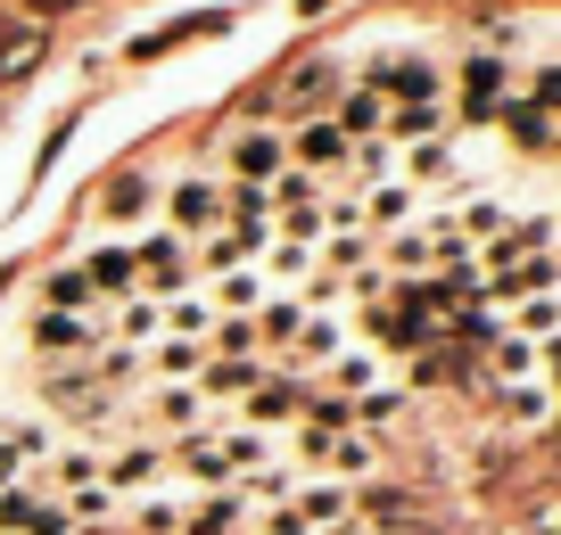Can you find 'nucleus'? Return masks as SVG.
<instances>
[{
	"instance_id": "aec40b11",
	"label": "nucleus",
	"mask_w": 561,
	"mask_h": 535,
	"mask_svg": "<svg viewBox=\"0 0 561 535\" xmlns=\"http://www.w3.org/2000/svg\"><path fill=\"white\" fill-rule=\"evenodd\" d=\"M34 9H75V0H34Z\"/></svg>"
},
{
	"instance_id": "f257e3e1",
	"label": "nucleus",
	"mask_w": 561,
	"mask_h": 535,
	"mask_svg": "<svg viewBox=\"0 0 561 535\" xmlns=\"http://www.w3.org/2000/svg\"><path fill=\"white\" fill-rule=\"evenodd\" d=\"M371 83H388L397 100H438V67H430V58H380Z\"/></svg>"
},
{
	"instance_id": "6e6552de",
	"label": "nucleus",
	"mask_w": 561,
	"mask_h": 535,
	"mask_svg": "<svg viewBox=\"0 0 561 535\" xmlns=\"http://www.w3.org/2000/svg\"><path fill=\"white\" fill-rule=\"evenodd\" d=\"M34 346H42V354H75V346H83V322H75V313H42Z\"/></svg>"
},
{
	"instance_id": "2eb2a0df",
	"label": "nucleus",
	"mask_w": 561,
	"mask_h": 535,
	"mask_svg": "<svg viewBox=\"0 0 561 535\" xmlns=\"http://www.w3.org/2000/svg\"><path fill=\"white\" fill-rule=\"evenodd\" d=\"M248 412H256V420H289V412H298V396H289V387H256Z\"/></svg>"
},
{
	"instance_id": "f8f14e48",
	"label": "nucleus",
	"mask_w": 561,
	"mask_h": 535,
	"mask_svg": "<svg viewBox=\"0 0 561 535\" xmlns=\"http://www.w3.org/2000/svg\"><path fill=\"white\" fill-rule=\"evenodd\" d=\"M198 404H207L198 387H174V396H158V412L174 420V429H198Z\"/></svg>"
},
{
	"instance_id": "412c9836",
	"label": "nucleus",
	"mask_w": 561,
	"mask_h": 535,
	"mask_svg": "<svg viewBox=\"0 0 561 535\" xmlns=\"http://www.w3.org/2000/svg\"><path fill=\"white\" fill-rule=\"evenodd\" d=\"M339 535H364V527H339Z\"/></svg>"
},
{
	"instance_id": "1a4fd4ad",
	"label": "nucleus",
	"mask_w": 561,
	"mask_h": 535,
	"mask_svg": "<svg viewBox=\"0 0 561 535\" xmlns=\"http://www.w3.org/2000/svg\"><path fill=\"white\" fill-rule=\"evenodd\" d=\"M240 173H248V182L280 173V140H273V132H248V140H240Z\"/></svg>"
},
{
	"instance_id": "dca6fc26",
	"label": "nucleus",
	"mask_w": 561,
	"mask_h": 535,
	"mask_svg": "<svg viewBox=\"0 0 561 535\" xmlns=\"http://www.w3.org/2000/svg\"><path fill=\"white\" fill-rule=\"evenodd\" d=\"M83 296H91V289H83V272H58V280H50V313H75Z\"/></svg>"
},
{
	"instance_id": "9d476101",
	"label": "nucleus",
	"mask_w": 561,
	"mask_h": 535,
	"mask_svg": "<svg viewBox=\"0 0 561 535\" xmlns=\"http://www.w3.org/2000/svg\"><path fill=\"white\" fill-rule=\"evenodd\" d=\"M380 124H388V107L371 100V91H355V100L339 107V132H380Z\"/></svg>"
},
{
	"instance_id": "423d86ee",
	"label": "nucleus",
	"mask_w": 561,
	"mask_h": 535,
	"mask_svg": "<svg viewBox=\"0 0 561 535\" xmlns=\"http://www.w3.org/2000/svg\"><path fill=\"white\" fill-rule=\"evenodd\" d=\"M174 214H182V231H207L215 214H224V198H215L207 182H182V190H174Z\"/></svg>"
},
{
	"instance_id": "a211bd4d",
	"label": "nucleus",
	"mask_w": 561,
	"mask_h": 535,
	"mask_svg": "<svg viewBox=\"0 0 561 535\" xmlns=\"http://www.w3.org/2000/svg\"><path fill=\"white\" fill-rule=\"evenodd\" d=\"M404 207H413L404 190H380V198H371V223H404Z\"/></svg>"
},
{
	"instance_id": "ddd939ff",
	"label": "nucleus",
	"mask_w": 561,
	"mask_h": 535,
	"mask_svg": "<svg viewBox=\"0 0 561 535\" xmlns=\"http://www.w3.org/2000/svg\"><path fill=\"white\" fill-rule=\"evenodd\" d=\"M289 346H298V354H339V329L331 322H298V338H289Z\"/></svg>"
},
{
	"instance_id": "39448f33",
	"label": "nucleus",
	"mask_w": 561,
	"mask_h": 535,
	"mask_svg": "<svg viewBox=\"0 0 561 535\" xmlns=\"http://www.w3.org/2000/svg\"><path fill=\"white\" fill-rule=\"evenodd\" d=\"M133 272H149L158 289H182V240H149V247L133 256Z\"/></svg>"
},
{
	"instance_id": "20e7f679",
	"label": "nucleus",
	"mask_w": 561,
	"mask_h": 535,
	"mask_svg": "<svg viewBox=\"0 0 561 535\" xmlns=\"http://www.w3.org/2000/svg\"><path fill=\"white\" fill-rule=\"evenodd\" d=\"M83 289H100V296H124V289H133V256H124V247H100V256L83 264Z\"/></svg>"
},
{
	"instance_id": "7ed1b4c3",
	"label": "nucleus",
	"mask_w": 561,
	"mask_h": 535,
	"mask_svg": "<svg viewBox=\"0 0 561 535\" xmlns=\"http://www.w3.org/2000/svg\"><path fill=\"white\" fill-rule=\"evenodd\" d=\"M462 83H471V116H495V107H504V58L479 50L471 67H462Z\"/></svg>"
},
{
	"instance_id": "0eeeda50",
	"label": "nucleus",
	"mask_w": 561,
	"mask_h": 535,
	"mask_svg": "<svg viewBox=\"0 0 561 535\" xmlns=\"http://www.w3.org/2000/svg\"><path fill=\"white\" fill-rule=\"evenodd\" d=\"M298 156H306V165H339V156H347V132H339V124H306Z\"/></svg>"
},
{
	"instance_id": "f3484780",
	"label": "nucleus",
	"mask_w": 561,
	"mask_h": 535,
	"mask_svg": "<svg viewBox=\"0 0 561 535\" xmlns=\"http://www.w3.org/2000/svg\"><path fill=\"white\" fill-rule=\"evenodd\" d=\"M397 132H438V100H413V107H397Z\"/></svg>"
},
{
	"instance_id": "f03ea898",
	"label": "nucleus",
	"mask_w": 561,
	"mask_h": 535,
	"mask_svg": "<svg viewBox=\"0 0 561 535\" xmlns=\"http://www.w3.org/2000/svg\"><path fill=\"white\" fill-rule=\"evenodd\" d=\"M34 67H42V34L18 25V18H0V83H18V74H34Z\"/></svg>"
},
{
	"instance_id": "9b49d317",
	"label": "nucleus",
	"mask_w": 561,
	"mask_h": 535,
	"mask_svg": "<svg viewBox=\"0 0 561 535\" xmlns=\"http://www.w3.org/2000/svg\"><path fill=\"white\" fill-rule=\"evenodd\" d=\"M158 469H165L158 453H149V445H133V453H124L116 469H107V478H116V486H149V478H158Z\"/></svg>"
},
{
	"instance_id": "4468645a",
	"label": "nucleus",
	"mask_w": 561,
	"mask_h": 535,
	"mask_svg": "<svg viewBox=\"0 0 561 535\" xmlns=\"http://www.w3.org/2000/svg\"><path fill=\"white\" fill-rule=\"evenodd\" d=\"M289 100H331V67H298L289 74Z\"/></svg>"
},
{
	"instance_id": "6ab92c4d",
	"label": "nucleus",
	"mask_w": 561,
	"mask_h": 535,
	"mask_svg": "<svg viewBox=\"0 0 561 535\" xmlns=\"http://www.w3.org/2000/svg\"><path fill=\"white\" fill-rule=\"evenodd\" d=\"M231 387H256V371H248V363H224V371H215V396H231Z\"/></svg>"
}]
</instances>
